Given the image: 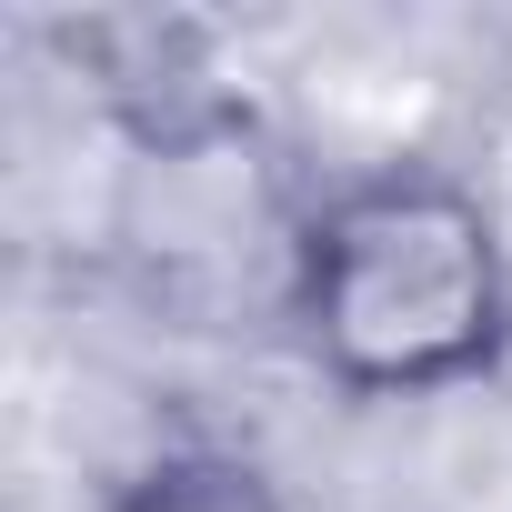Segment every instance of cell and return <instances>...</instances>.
Wrapping results in <instances>:
<instances>
[{
	"mask_svg": "<svg viewBox=\"0 0 512 512\" xmlns=\"http://www.w3.org/2000/svg\"><path fill=\"white\" fill-rule=\"evenodd\" d=\"M101 512H292L282 472L262 452H231V442H161L151 462H131Z\"/></svg>",
	"mask_w": 512,
	"mask_h": 512,
	"instance_id": "2",
	"label": "cell"
},
{
	"mask_svg": "<svg viewBox=\"0 0 512 512\" xmlns=\"http://www.w3.org/2000/svg\"><path fill=\"white\" fill-rule=\"evenodd\" d=\"M292 332L342 402H452L512 362V241L452 161L342 171L292 221Z\"/></svg>",
	"mask_w": 512,
	"mask_h": 512,
	"instance_id": "1",
	"label": "cell"
}]
</instances>
